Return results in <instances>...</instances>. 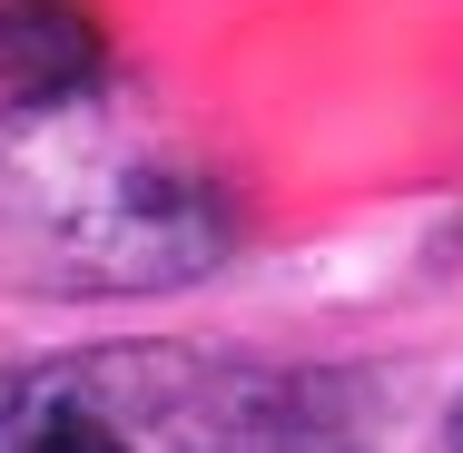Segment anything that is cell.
<instances>
[{"mask_svg":"<svg viewBox=\"0 0 463 453\" xmlns=\"http://www.w3.org/2000/svg\"><path fill=\"white\" fill-rule=\"evenodd\" d=\"M454 453H463V404H454Z\"/></svg>","mask_w":463,"mask_h":453,"instance_id":"3957f363","label":"cell"},{"mask_svg":"<svg viewBox=\"0 0 463 453\" xmlns=\"http://www.w3.org/2000/svg\"><path fill=\"white\" fill-rule=\"evenodd\" d=\"M0 453H138L109 414L90 404H60V394H30V404H10L0 414Z\"/></svg>","mask_w":463,"mask_h":453,"instance_id":"7a4b0ae2","label":"cell"},{"mask_svg":"<svg viewBox=\"0 0 463 453\" xmlns=\"http://www.w3.org/2000/svg\"><path fill=\"white\" fill-rule=\"evenodd\" d=\"M99 70H109V40L80 0H10L0 10V99L70 109L99 90Z\"/></svg>","mask_w":463,"mask_h":453,"instance_id":"6da1fadb","label":"cell"}]
</instances>
